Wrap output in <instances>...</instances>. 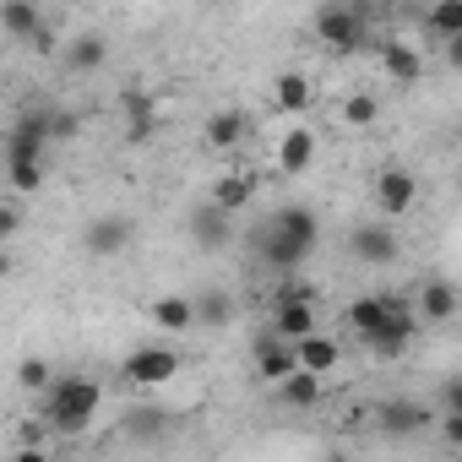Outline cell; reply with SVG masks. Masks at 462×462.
<instances>
[{"label":"cell","mask_w":462,"mask_h":462,"mask_svg":"<svg viewBox=\"0 0 462 462\" xmlns=\"http://www.w3.org/2000/svg\"><path fill=\"white\" fill-rule=\"evenodd\" d=\"M316 240H321L316 212H310V207H283V212H273V217L256 228V256H262L273 273H294V267L316 251Z\"/></svg>","instance_id":"1"},{"label":"cell","mask_w":462,"mask_h":462,"mask_svg":"<svg viewBox=\"0 0 462 462\" xmlns=\"http://www.w3.org/2000/svg\"><path fill=\"white\" fill-rule=\"evenodd\" d=\"M104 408V386L93 375H66L44 392V424L55 435H82Z\"/></svg>","instance_id":"2"},{"label":"cell","mask_w":462,"mask_h":462,"mask_svg":"<svg viewBox=\"0 0 462 462\" xmlns=\"http://www.w3.org/2000/svg\"><path fill=\"white\" fill-rule=\"evenodd\" d=\"M50 115H55V109H28V115H17V125H12V136H6V163H39V158H44V147H50Z\"/></svg>","instance_id":"3"},{"label":"cell","mask_w":462,"mask_h":462,"mask_svg":"<svg viewBox=\"0 0 462 462\" xmlns=\"http://www.w3.org/2000/svg\"><path fill=\"white\" fill-rule=\"evenodd\" d=\"M316 33L332 50H359L365 44V6H321L316 12Z\"/></svg>","instance_id":"4"},{"label":"cell","mask_w":462,"mask_h":462,"mask_svg":"<svg viewBox=\"0 0 462 462\" xmlns=\"http://www.w3.org/2000/svg\"><path fill=\"white\" fill-rule=\"evenodd\" d=\"M82 245H88V256H98V262L120 256V251L131 245V217H125V212H98V217H88Z\"/></svg>","instance_id":"5"},{"label":"cell","mask_w":462,"mask_h":462,"mask_svg":"<svg viewBox=\"0 0 462 462\" xmlns=\"http://www.w3.org/2000/svg\"><path fill=\"white\" fill-rule=\"evenodd\" d=\"M174 375H180V354L163 348V343L136 348V354L125 359V381H131V386H169Z\"/></svg>","instance_id":"6"},{"label":"cell","mask_w":462,"mask_h":462,"mask_svg":"<svg viewBox=\"0 0 462 462\" xmlns=\"http://www.w3.org/2000/svg\"><path fill=\"white\" fill-rule=\"evenodd\" d=\"M348 251H354V262H365V267H392L397 262V235H392V223H359L354 235H348Z\"/></svg>","instance_id":"7"},{"label":"cell","mask_w":462,"mask_h":462,"mask_svg":"<svg viewBox=\"0 0 462 462\" xmlns=\"http://www.w3.org/2000/svg\"><path fill=\"white\" fill-rule=\"evenodd\" d=\"M413 327H419V321H413V310L397 300V305H392V316H386L365 343H370V354H381V359H402V354H408V343H413Z\"/></svg>","instance_id":"8"},{"label":"cell","mask_w":462,"mask_h":462,"mask_svg":"<svg viewBox=\"0 0 462 462\" xmlns=\"http://www.w3.org/2000/svg\"><path fill=\"white\" fill-rule=\"evenodd\" d=\"M424 424H430V408H424V402L392 397V402H381V408H375V430H381V435H392V440H408V435H419Z\"/></svg>","instance_id":"9"},{"label":"cell","mask_w":462,"mask_h":462,"mask_svg":"<svg viewBox=\"0 0 462 462\" xmlns=\"http://www.w3.org/2000/svg\"><path fill=\"white\" fill-rule=\"evenodd\" d=\"M413 201H419V180H413L408 169H381V174H375V207H381L386 217H402Z\"/></svg>","instance_id":"10"},{"label":"cell","mask_w":462,"mask_h":462,"mask_svg":"<svg viewBox=\"0 0 462 462\" xmlns=\"http://www.w3.org/2000/svg\"><path fill=\"white\" fill-rule=\"evenodd\" d=\"M310 332H316L310 300H305V294H283L278 310H273V337H278V343H300V337H310Z\"/></svg>","instance_id":"11"},{"label":"cell","mask_w":462,"mask_h":462,"mask_svg":"<svg viewBox=\"0 0 462 462\" xmlns=\"http://www.w3.org/2000/svg\"><path fill=\"white\" fill-rule=\"evenodd\" d=\"M375 55H381V71H386L397 88H413V82H419V71H424V55H419V44L381 39V44H375Z\"/></svg>","instance_id":"12"},{"label":"cell","mask_w":462,"mask_h":462,"mask_svg":"<svg viewBox=\"0 0 462 462\" xmlns=\"http://www.w3.org/2000/svg\"><path fill=\"white\" fill-rule=\"evenodd\" d=\"M185 228H190V245H201V251H223L235 240V217H223L217 207H196Z\"/></svg>","instance_id":"13"},{"label":"cell","mask_w":462,"mask_h":462,"mask_svg":"<svg viewBox=\"0 0 462 462\" xmlns=\"http://www.w3.org/2000/svg\"><path fill=\"white\" fill-rule=\"evenodd\" d=\"M120 109H125V120H131V125H125L131 142H147V136L158 131V98H152L147 88H125V93H120Z\"/></svg>","instance_id":"14"},{"label":"cell","mask_w":462,"mask_h":462,"mask_svg":"<svg viewBox=\"0 0 462 462\" xmlns=\"http://www.w3.org/2000/svg\"><path fill=\"white\" fill-rule=\"evenodd\" d=\"M337 359H343V348H337L332 337H321V332H310V337H300V343H294V365H300V370H310V375H332V370H337Z\"/></svg>","instance_id":"15"},{"label":"cell","mask_w":462,"mask_h":462,"mask_svg":"<svg viewBox=\"0 0 462 462\" xmlns=\"http://www.w3.org/2000/svg\"><path fill=\"white\" fill-rule=\"evenodd\" d=\"M251 196H256V174H223V180L212 185V201H207V207H217L223 217H235V212L251 207Z\"/></svg>","instance_id":"16"},{"label":"cell","mask_w":462,"mask_h":462,"mask_svg":"<svg viewBox=\"0 0 462 462\" xmlns=\"http://www.w3.org/2000/svg\"><path fill=\"white\" fill-rule=\"evenodd\" d=\"M0 28H6L12 39H23V44H33L44 33V12L33 6V0H6V6H0Z\"/></svg>","instance_id":"17"},{"label":"cell","mask_w":462,"mask_h":462,"mask_svg":"<svg viewBox=\"0 0 462 462\" xmlns=\"http://www.w3.org/2000/svg\"><path fill=\"white\" fill-rule=\"evenodd\" d=\"M294 370H300V365H294V343H278V337H262V343H256V375H262V381L278 386V381L294 375Z\"/></svg>","instance_id":"18"},{"label":"cell","mask_w":462,"mask_h":462,"mask_svg":"<svg viewBox=\"0 0 462 462\" xmlns=\"http://www.w3.org/2000/svg\"><path fill=\"white\" fill-rule=\"evenodd\" d=\"M245 131H251L245 109H217V115L207 120V147L228 152V147H240V142H245Z\"/></svg>","instance_id":"19"},{"label":"cell","mask_w":462,"mask_h":462,"mask_svg":"<svg viewBox=\"0 0 462 462\" xmlns=\"http://www.w3.org/2000/svg\"><path fill=\"white\" fill-rule=\"evenodd\" d=\"M104 60H109V44H104V33H77V39L66 44V71H77V77L98 71Z\"/></svg>","instance_id":"20"},{"label":"cell","mask_w":462,"mask_h":462,"mask_svg":"<svg viewBox=\"0 0 462 462\" xmlns=\"http://www.w3.org/2000/svg\"><path fill=\"white\" fill-rule=\"evenodd\" d=\"M310 163H316V136H310L305 125H294V131L278 142V169H283V174H305Z\"/></svg>","instance_id":"21"},{"label":"cell","mask_w":462,"mask_h":462,"mask_svg":"<svg viewBox=\"0 0 462 462\" xmlns=\"http://www.w3.org/2000/svg\"><path fill=\"white\" fill-rule=\"evenodd\" d=\"M457 283H446V278H430L424 289H419V316L424 321H451L457 316Z\"/></svg>","instance_id":"22"},{"label":"cell","mask_w":462,"mask_h":462,"mask_svg":"<svg viewBox=\"0 0 462 462\" xmlns=\"http://www.w3.org/2000/svg\"><path fill=\"white\" fill-rule=\"evenodd\" d=\"M392 305H397V294H359L354 305H348V321H354V332L359 337H370L386 316H392Z\"/></svg>","instance_id":"23"},{"label":"cell","mask_w":462,"mask_h":462,"mask_svg":"<svg viewBox=\"0 0 462 462\" xmlns=\"http://www.w3.org/2000/svg\"><path fill=\"white\" fill-rule=\"evenodd\" d=\"M278 397H283L289 408H316V402H321V375L294 370V375H283V381H278Z\"/></svg>","instance_id":"24"},{"label":"cell","mask_w":462,"mask_h":462,"mask_svg":"<svg viewBox=\"0 0 462 462\" xmlns=\"http://www.w3.org/2000/svg\"><path fill=\"white\" fill-rule=\"evenodd\" d=\"M190 321H201V327H228V321H235V300H228L223 289H207L201 300H190Z\"/></svg>","instance_id":"25"},{"label":"cell","mask_w":462,"mask_h":462,"mask_svg":"<svg viewBox=\"0 0 462 462\" xmlns=\"http://www.w3.org/2000/svg\"><path fill=\"white\" fill-rule=\"evenodd\" d=\"M310 98H316L310 77H300V71H283V77H278V109H283V115H305Z\"/></svg>","instance_id":"26"},{"label":"cell","mask_w":462,"mask_h":462,"mask_svg":"<svg viewBox=\"0 0 462 462\" xmlns=\"http://www.w3.org/2000/svg\"><path fill=\"white\" fill-rule=\"evenodd\" d=\"M152 321H158L163 332H185V327H196L185 294H163V300H152Z\"/></svg>","instance_id":"27"},{"label":"cell","mask_w":462,"mask_h":462,"mask_svg":"<svg viewBox=\"0 0 462 462\" xmlns=\"http://www.w3.org/2000/svg\"><path fill=\"white\" fill-rule=\"evenodd\" d=\"M424 28L440 33L446 44L462 39V0H440V6H430V12H424Z\"/></svg>","instance_id":"28"},{"label":"cell","mask_w":462,"mask_h":462,"mask_svg":"<svg viewBox=\"0 0 462 462\" xmlns=\"http://www.w3.org/2000/svg\"><path fill=\"white\" fill-rule=\"evenodd\" d=\"M375 115H381V104H375V93H354V98L343 104V120H348L354 131H365V125H375Z\"/></svg>","instance_id":"29"},{"label":"cell","mask_w":462,"mask_h":462,"mask_svg":"<svg viewBox=\"0 0 462 462\" xmlns=\"http://www.w3.org/2000/svg\"><path fill=\"white\" fill-rule=\"evenodd\" d=\"M17 381H23V392H50V386H55V375H50L44 359H23V365H17Z\"/></svg>","instance_id":"30"},{"label":"cell","mask_w":462,"mask_h":462,"mask_svg":"<svg viewBox=\"0 0 462 462\" xmlns=\"http://www.w3.org/2000/svg\"><path fill=\"white\" fill-rule=\"evenodd\" d=\"M163 424H169V419H163L158 408H142V413H131V419H125V430H131L136 440H158V430H163Z\"/></svg>","instance_id":"31"},{"label":"cell","mask_w":462,"mask_h":462,"mask_svg":"<svg viewBox=\"0 0 462 462\" xmlns=\"http://www.w3.org/2000/svg\"><path fill=\"white\" fill-rule=\"evenodd\" d=\"M6 180H12V190H39L44 185V169L39 163H6Z\"/></svg>","instance_id":"32"},{"label":"cell","mask_w":462,"mask_h":462,"mask_svg":"<svg viewBox=\"0 0 462 462\" xmlns=\"http://www.w3.org/2000/svg\"><path fill=\"white\" fill-rule=\"evenodd\" d=\"M17 228H23V212H17V207H6V201H0V245H6V240L17 235Z\"/></svg>","instance_id":"33"},{"label":"cell","mask_w":462,"mask_h":462,"mask_svg":"<svg viewBox=\"0 0 462 462\" xmlns=\"http://www.w3.org/2000/svg\"><path fill=\"white\" fill-rule=\"evenodd\" d=\"M77 136V115H50V142H66Z\"/></svg>","instance_id":"34"},{"label":"cell","mask_w":462,"mask_h":462,"mask_svg":"<svg viewBox=\"0 0 462 462\" xmlns=\"http://www.w3.org/2000/svg\"><path fill=\"white\" fill-rule=\"evenodd\" d=\"M440 440H451V446L462 440V413H446V419H440Z\"/></svg>","instance_id":"35"},{"label":"cell","mask_w":462,"mask_h":462,"mask_svg":"<svg viewBox=\"0 0 462 462\" xmlns=\"http://www.w3.org/2000/svg\"><path fill=\"white\" fill-rule=\"evenodd\" d=\"M17 435H23V446H44V424H23Z\"/></svg>","instance_id":"36"},{"label":"cell","mask_w":462,"mask_h":462,"mask_svg":"<svg viewBox=\"0 0 462 462\" xmlns=\"http://www.w3.org/2000/svg\"><path fill=\"white\" fill-rule=\"evenodd\" d=\"M12 462H50V457H44V446H23V451H17Z\"/></svg>","instance_id":"37"},{"label":"cell","mask_w":462,"mask_h":462,"mask_svg":"<svg viewBox=\"0 0 462 462\" xmlns=\"http://www.w3.org/2000/svg\"><path fill=\"white\" fill-rule=\"evenodd\" d=\"M12 267H17V256H12V251H0V278H12Z\"/></svg>","instance_id":"38"},{"label":"cell","mask_w":462,"mask_h":462,"mask_svg":"<svg viewBox=\"0 0 462 462\" xmlns=\"http://www.w3.org/2000/svg\"><path fill=\"white\" fill-rule=\"evenodd\" d=\"M321 462H348V457H343V451H332V457H321Z\"/></svg>","instance_id":"39"}]
</instances>
